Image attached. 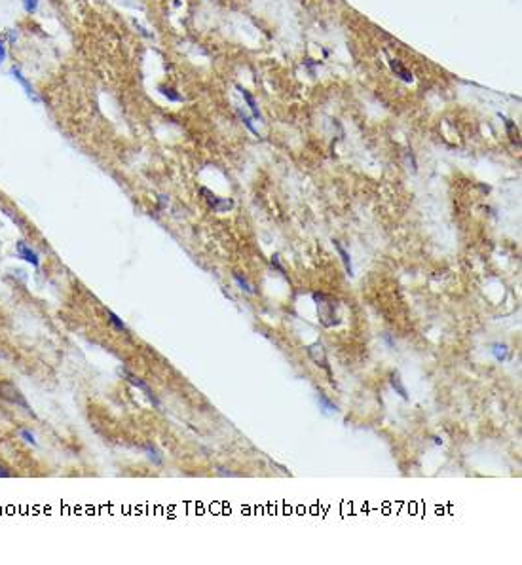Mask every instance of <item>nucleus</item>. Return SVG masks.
<instances>
[{
  "mask_svg": "<svg viewBox=\"0 0 522 565\" xmlns=\"http://www.w3.org/2000/svg\"><path fill=\"white\" fill-rule=\"evenodd\" d=\"M313 302L317 305V313H319V321L323 326H334L338 324V317H336V307H338V302L334 300L333 296H327V294H321V292H313Z\"/></svg>",
  "mask_w": 522,
  "mask_h": 565,
  "instance_id": "obj_1",
  "label": "nucleus"
},
{
  "mask_svg": "<svg viewBox=\"0 0 522 565\" xmlns=\"http://www.w3.org/2000/svg\"><path fill=\"white\" fill-rule=\"evenodd\" d=\"M0 397L10 400L15 406H21L25 412H31V406L27 404L25 397H23V394L19 393V389H15L12 383H0Z\"/></svg>",
  "mask_w": 522,
  "mask_h": 565,
  "instance_id": "obj_2",
  "label": "nucleus"
},
{
  "mask_svg": "<svg viewBox=\"0 0 522 565\" xmlns=\"http://www.w3.org/2000/svg\"><path fill=\"white\" fill-rule=\"evenodd\" d=\"M120 374H122V376H124V378L127 379L129 383H131V385H135V387H137V389H141V391H145V394H146V397H148V400H150V402H152V404H154V406H156V408H160V400L156 399V394L152 393V389H150V387L146 385V383H145V381H143V379L137 378L135 374H131V372H129V370H125V368H122V370H120Z\"/></svg>",
  "mask_w": 522,
  "mask_h": 565,
  "instance_id": "obj_3",
  "label": "nucleus"
},
{
  "mask_svg": "<svg viewBox=\"0 0 522 565\" xmlns=\"http://www.w3.org/2000/svg\"><path fill=\"white\" fill-rule=\"evenodd\" d=\"M202 195H205V201H207L209 207L213 209L215 213H224V211L232 209V205H234L230 200H221V197H216L215 193H211L207 188H202Z\"/></svg>",
  "mask_w": 522,
  "mask_h": 565,
  "instance_id": "obj_4",
  "label": "nucleus"
},
{
  "mask_svg": "<svg viewBox=\"0 0 522 565\" xmlns=\"http://www.w3.org/2000/svg\"><path fill=\"white\" fill-rule=\"evenodd\" d=\"M15 252H17V256H19L21 260H25V262L31 264V266H35V268L40 266V256L36 255V250H33L27 243H23V241L17 243V245H15Z\"/></svg>",
  "mask_w": 522,
  "mask_h": 565,
  "instance_id": "obj_5",
  "label": "nucleus"
},
{
  "mask_svg": "<svg viewBox=\"0 0 522 565\" xmlns=\"http://www.w3.org/2000/svg\"><path fill=\"white\" fill-rule=\"evenodd\" d=\"M308 355L312 357V360L315 362V364L321 366L323 370H327V374L331 376V366H328L327 355H325V351H323V347H321L319 344L308 345Z\"/></svg>",
  "mask_w": 522,
  "mask_h": 565,
  "instance_id": "obj_6",
  "label": "nucleus"
},
{
  "mask_svg": "<svg viewBox=\"0 0 522 565\" xmlns=\"http://www.w3.org/2000/svg\"><path fill=\"white\" fill-rule=\"evenodd\" d=\"M334 243V248L338 250V255H340L342 262H344V268H346V271H348V275H353V268H351V258H349V255L346 252V248L342 247L340 241H333Z\"/></svg>",
  "mask_w": 522,
  "mask_h": 565,
  "instance_id": "obj_7",
  "label": "nucleus"
},
{
  "mask_svg": "<svg viewBox=\"0 0 522 565\" xmlns=\"http://www.w3.org/2000/svg\"><path fill=\"white\" fill-rule=\"evenodd\" d=\"M390 381H391V387H393V389H395L397 393L401 394V397H403L404 400L408 399V393H406V389H404L403 383H401V376H399V374H397V372H391Z\"/></svg>",
  "mask_w": 522,
  "mask_h": 565,
  "instance_id": "obj_8",
  "label": "nucleus"
},
{
  "mask_svg": "<svg viewBox=\"0 0 522 565\" xmlns=\"http://www.w3.org/2000/svg\"><path fill=\"white\" fill-rule=\"evenodd\" d=\"M143 449L146 451V455H148V459H150V461L156 463V465H161V461H163V459H161L160 451L156 449V446H154V444H150V442H148V444H145V446H143Z\"/></svg>",
  "mask_w": 522,
  "mask_h": 565,
  "instance_id": "obj_9",
  "label": "nucleus"
},
{
  "mask_svg": "<svg viewBox=\"0 0 522 565\" xmlns=\"http://www.w3.org/2000/svg\"><path fill=\"white\" fill-rule=\"evenodd\" d=\"M106 317H108V323H111L112 326L116 328V330H120V332H127V326H125L124 321H122V319H120L118 315L114 313V311L106 309Z\"/></svg>",
  "mask_w": 522,
  "mask_h": 565,
  "instance_id": "obj_10",
  "label": "nucleus"
},
{
  "mask_svg": "<svg viewBox=\"0 0 522 565\" xmlns=\"http://www.w3.org/2000/svg\"><path fill=\"white\" fill-rule=\"evenodd\" d=\"M12 74H14L15 78H17V80H19V82H21V86H23V88H25V90H27L29 97H33V99H35V101H38V97H36L35 93H33V90H31V86H29V82H27V80H25V76L21 74V70L17 69V67H12Z\"/></svg>",
  "mask_w": 522,
  "mask_h": 565,
  "instance_id": "obj_11",
  "label": "nucleus"
},
{
  "mask_svg": "<svg viewBox=\"0 0 522 565\" xmlns=\"http://www.w3.org/2000/svg\"><path fill=\"white\" fill-rule=\"evenodd\" d=\"M239 91H241V95H243V99H245V101H247V104H249V108H251V112H253V116H255V118H260V112H258L257 103H255V99H253V95H251L249 91L241 90V88H239Z\"/></svg>",
  "mask_w": 522,
  "mask_h": 565,
  "instance_id": "obj_12",
  "label": "nucleus"
},
{
  "mask_svg": "<svg viewBox=\"0 0 522 565\" xmlns=\"http://www.w3.org/2000/svg\"><path fill=\"white\" fill-rule=\"evenodd\" d=\"M391 69L395 70L397 74L401 76V78H403V80H406V82H410V80H412L410 72H408V70L404 69V67H401V65H399V63H397V61H391Z\"/></svg>",
  "mask_w": 522,
  "mask_h": 565,
  "instance_id": "obj_13",
  "label": "nucleus"
},
{
  "mask_svg": "<svg viewBox=\"0 0 522 565\" xmlns=\"http://www.w3.org/2000/svg\"><path fill=\"white\" fill-rule=\"evenodd\" d=\"M317 400H319V404L323 406V410H327V412H336V410H338L336 404H333V402H331V400H328L323 393L317 394Z\"/></svg>",
  "mask_w": 522,
  "mask_h": 565,
  "instance_id": "obj_14",
  "label": "nucleus"
},
{
  "mask_svg": "<svg viewBox=\"0 0 522 565\" xmlns=\"http://www.w3.org/2000/svg\"><path fill=\"white\" fill-rule=\"evenodd\" d=\"M234 279H236V282L241 287V290H245L247 294H251L253 292V289H251V285L247 282V279L245 277H241V273H234Z\"/></svg>",
  "mask_w": 522,
  "mask_h": 565,
  "instance_id": "obj_15",
  "label": "nucleus"
},
{
  "mask_svg": "<svg viewBox=\"0 0 522 565\" xmlns=\"http://www.w3.org/2000/svg\"><path fill=\"white\" fill-rule=\"evenodd\" d=\"M19 436H21V438H23V440H25V442H29L31 446H36V436H35V434H33V433H31L29 429H21V431H19Z\"/></svg>",
  "mask_w": 522,
  "mask_h": 565,
  "instance_id": "obj_16",
  "label": "nucleus"
},
{
  "mask_svg": "<svg viewBox=\"0 0 522 565\" xmlns=\"http://www.w3.org/2000/svg\"><path fill=\"white\" fill-rule=\"evenodd\" d=\"M494 355H496L498 360H505V357H507V347H505V345L496 344L494 345Z\"/></svg>",
  "mask_w": 522,
  "mask_h": 565,
  "instance_id": "obj_17",
  "label": "nucleus"
},
{
  "mask_svg": "<svg viewBox=\"0 0 522 565\" xmlns=\"http://www.w3.org/2000/svg\"><path fill=\"white\" fill-rule=\"evenodd\" d=\"M160 90H161V93L167 97V99H171V101H182V97L177 95V93H175L171 88H160Z\"/></svg>",
  "mask_w": 522,
  "mask_h": 565,
  "instance_id": "obj_18",
  "label": "nucleus"
},
{
  "mask_svg": "<svg viewBox=\"0 0 522 565\" xmlns=\"http://www.w3.org/2000/svg\"><path fill=\"white\" fill-rule=\"evenodd\" d=\"M23 6H25V10L27 12H36V8H38V0H23Z\"/></svg>",
  "mask_w": 522,
  "mask_h": 565,
  "instance_id": "obj_19",
  "label": "nucleus"
},
{
  "mask_svg": "<svg viewBox=\"0 0 522 565\" xmlns=\"http://www.w3.org/2000/svg\"><path fill=\"white\" fill-rule=\"evenodd\" d=\"M6 59V46H4V40L0 38V61Z\"/></svg>",
  "mask_w": 522,
  "mask_h": 565,
  "instance_id": "obj_20",
  "label": "nucleus"
},
{
  "mask_svg": "<svg viewBox=\"0 0 522 565\" xmlns=\"http://www.w3.org/2000/svg\"><path fill=\"white\" fill-rule=\"evenodd\" d=\"M271 264H273V266H276V268H278V269H279V271H281V273H283V275H285V277H287V273H285V269H283V268H281V264H279V262H278V256H271Z\"/></svg>",
  "mask_w": 522,
  "mask_h": 565,
  "instance_id": "obj_21",
  "label": "nucleus"
},
{
  "mask_svg": "<svg viewBox=\"0 0 522 565\" xmlns=\"http://www.w3.org/2000/svg\"><path fill=\"white\" fill-rule=\"evenodd\" d=\"M10 476H12V472H10L4 465H0V478H10Z\"/></svg>",
  "mask_w": 522,
  "mask_h": 565,
  "instance_id": "obj_22",
  "label": "nucleus"
},
{
  "mask_svg": "<svg viewBox=\"0 0 522 565\" xmlns=\"http://www.w3.org/2000/svg\"><path fill=\"white\" fill-rule=\"evenodd\" d=\"M15 38H17V35H14V33H10V35H8V40L10 42H14Z\"/></svg>",
  "mask_w": 522,
  "mask_h": 565,
  "instance_id": "obj_23",
  "label": "nucleus"
}]
</instances>
